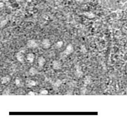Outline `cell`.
<instances>
[{
	"mask_svg": "<svg viewBox=\"0 0 127 127\" xmlns=\"http://www.w3.org/2000/svg\"><path fill=\"white\" fill-rule=\"evenodd\" d=\"M25 84H26V85L28 87H30L35 86L37 83L35 81L30 80V79H28V80H27L26 81H25Z\"/></svg>",
	"mask_w": 127,
	"mask_h": 127,
	"instance_id": "cell-11",
	"label": "cell"
},
{
	"mask_svg": "<svg viewBox=\"0 0 127 127\" xmlns=\"http://www.w3.org/2000/svg\"><path fill=\"white\" fill-rule=\"evenodd\" d=\"M80 52L83 53L85 54L87 52V50L86 47V46L85 45H81L80 46Z\"/></svg>",
	"mask_w": 127,
	"mask_h": 127,
	"instance_id": "cell-17",
	"label": "cell"
},
{
	"mask_svg": "<svg viewBox=\"0 0 127 127\" xmlns=\"http://www.w3.org/2000/svg\"><path fill=\"white\" fill-rule=\"evenodd\" d=\"M87 88L86 87L84 86L80 88V94L81 95H85L87 92Z\"/></svg>",
	"mask_w": 127,
	"mask_h": 127,
	"instance_id": "cell-18",
	"label": "cell"
},
{
	"mask_svg": "<svg viewBox=\"0 0 127 127\" xmlns=\"http://www.w3.org/2000/svg\"><path fill=\"white\" fill-rule=\"evenodd\" d=\"M92 82V77L90 75H87L84 80V86L86 87L90 85Z\"/></svg>",
	"mask_w": 127,
	"mask_h": 127,
	"instance_id": "cell-9",
	"label": "cell"
},
{
	"mask_svg": "<svg viewBox=\"0 0 127 127\" xmlns=\"http://www.w3.org/2000/svg\"><path fill=\"white\" fill-rule=\"evenodd\" d=\"M42 45V47L44 49H48L50 48L51 45V43L50 39L47 38H45L43 39Z\"/></svg>",
	"mask_w": 127,
	"mask_h": 127,
	"instance_id": "cell-6",
	"label": "cell"
},
{
	"mask_svg": "<svg viewBox=\"0 0 127 127\" xmlns=\"http://www.w3.org/2000/svg\"><path fill=\"white\" fill-rule=\"evenodd\" d=\"M27 46L28 48L36 49L38 46V43L35 39H30L27 42Z\"/></svg>",
	"mask_w": 127,
	"mask_h": 127,
	"instance_id": "cell-2",
	"label": "cell"
},
{
	"mask_svg": "<svg viewBox=\"0 0 127 127\" xmlns=\"http://www.w3.org/2000/svg\"><path fill=\"white\" fill-rule=\"evenodd\" d=\"M37 94H38L37 93H36L35 92H34L33 91H30L28 94V95H37Z\"/></svg>",
	"mask_w": 127,
	"mask_h": 127,
	"instance_id": "cell-20",
	"label": "cell"
},
{
	"mask_svg": "<svg viewBox=\"0 0 127 127\" xmlns=\"http://www.w3.org/2000/svg\"><path fill=\"white\" fill-rule=\"evenodd\" d=\"M11 78L9 76H5L1 79V83L3 85H8L10 82Z\"/></svg>",
	"mask_w": 127,
	"mask_h": 127,
	"instance_id": "cell-8",
	"label": "cell"
},
{
	"mask_svg": "<svg viewBox=\"0 0 127 127\" xmlns=\"http://www.w3.org/2000/svg\"><path fill=\"white\" fill-rule=\"evenodd\" d=\"M46 63V60L43 56L39 57L38 59V64L39 67H43Z\"/></svg>",
	"mask_w": 127,
	"mask_h": 127,
	"instance_id": "cell-10",
	"label": "cell"
},
{
	"mask_svg": "<svg viewBox=\"0 0 127 127\" xmlns=\"http://www.w3.org/2000/svg\"><path fill=\"white\" fill-rule=\"evenodd\" d=\"M38 72L37 69L33 67H31L29 70V73L31 76L36 75L37 74H38Z\"/></svg>",
	"mask_w": 127,
	"mask_h": 127,
	"instance_id": "cell-12",
	"label": "cell"
},
{
	"mask_svg": "<svg viewBox=\"0 0 127 127\" xmlns=\"http://www.w3.org/2000/svg\"><path fill=\"white\" fill-rule=\"evenodd\" d=\"M52 67L55 70H59L62 67V64L59 60H54L52 62Z\"/></svg>",
	"mask_w": 127,
	"mask_h": 127,
	"instance_id": "cell-5",
	"label": "cell"
},
{
	"mask_svg": "<svg viewBox=\"0 0 127 127\" xmlns=\"http://www.w3.org/2000/svg\"><path fill=\"white\" fill-rule=\"evenodd\" d=\"M74 51V47L72 44H69L68 45L66 46L65 50L64 51L63 53L64 55L65 56H69L70 55L71 53H72Z\"/></svg>",
	"mask_w": 127,
	"mask_h": 127,
	"instance_id": "cell-4",
	"label": "cell"
},
{
	"mask_svg": "<svg viewBox=\"0 0 127 127\" xmlns=\"http://www.w3.org/2000/svg\"><path fill=\"white\" fill-rule=\"evenodd\" d=\"M40 94L41 95H47L49 94V91L47 90H43L40 91Z\"/></svg>",
	"mask_w": 127,
	"mask_h": 127,
	"instance_id": "cell-19",
	"label": "cell"
},
{
	"mask_svg": "<svg viewBox=\"0 0 127 127\" xmlns=\"http://www.w3.org/2000/svg\"><path fill=\"white\" fill-rule=\"evenodd\" d=\"M85 15L86 16L87 18H93L95 17V15L92 13V12H85Z\"/></svg>",
	"mask_w": 127,
	"mask_h": 127,
	"instance_id": "cell-15",
	"label": "cell"
},
{
	"mask_svg": "<svg viewBox=\"0 0 127 127\" xmlns=\"http://www.w3.org/2000/svg\"><path fill=\"white\" fill-rule=\"evenodd\" d=\"M64 45V42L62 40H60L57 42L56 44H55V47H56L57 49H60L63 46V45Z\"/></svg>",
	"mask_w": 127,
	"mask_h": 127,
	"instance_id": "cell-14",
	"label": "cell"
},
{
	"mask_svg": "<svg viewBox=\"0 0 127 127\" xmlns=\"http://www.w3.org/2000/svg\"><path fill=\"white\" fill-rule=\"evenodd\" d=\"M75 75L76 77L78 78H81L83 76L84 73L82 71V68L81 66L79 64H77L75 66Z\"/></svg>",
	"mask_w": 127,
	"mask_h": 127,
	"instance_id": "cell-3",
	"label": "cell"
},
{
	"mask_svg": "<svg viewBox=\"0 0 127 127\" xmlns=\"http://www.w3.org/2000/svg\"><path fill=\"white\" fill-rule=\"evenodd\" d=\"M15 83L17 87H21V86H22V80H21L20 79H19V78H16V79H15Z\"/></svg>",
	"mask_w": 127,
	"mask_h": 127,
	"instance_id": "cell-16",
	"label": "cell"
},
{
	"mask_svg": "<svg viewBox=\"0 0 127 127\" xmlns=\"http://www.w3.org/2000/svg\"><path fill=\"white\" fill-rule=\"evenodd\" d=\"M34 58H35V56H34V55L33 53H28L26 56L27 61L29 63H30V64L33 63L34 60Z\"/></svg>",
	"mask_w": 127,
	"mask_h": 127,
	"instance_id": "cell-7",
	"label": "cell"
},
{
	"mask_svg": "<svg viewBox=\"0 0 127 127\" xmlns=\"http://www.w3.org/2000/svg\"><path fill=\"white\" fill-rule=\"evenodd\" d=\"M25 50H21L16 54V57L18 62L21 63H23L25 60Z\"/></svg>",
	"mask_w": 127,
	"mask_h": 127,
	"instance_id": "cell-1",
	"label": "cell"
},
{
	"mask_svg": "<svg viewBox=\"0 0 127 127\" xmlns=\"http://www.w3.org/2000/svg\"><path fill=\"white\" fill-rule=\"evenodd\" d=\"M62 83H63V82L61 80H60V79H57V80L53 83V87L55 88H59L60 86L62 85Z\"/></svg>",
	"mask_w": 127,
	"mask_h": 127,
	"instance_id": "cell-13",
	"label": "cell"
}]
</instances>
